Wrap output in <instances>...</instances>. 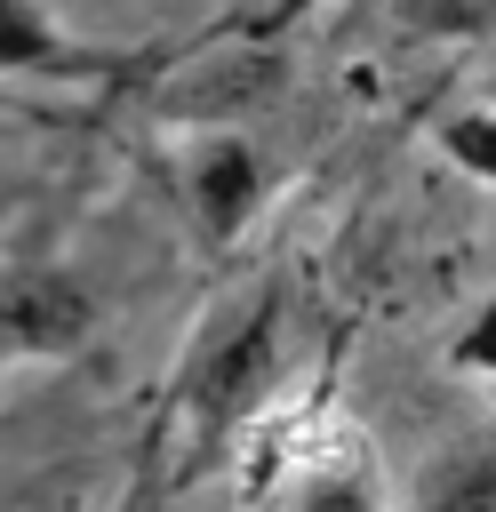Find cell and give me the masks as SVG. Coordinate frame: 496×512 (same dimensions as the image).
I'll return each mask as SVG.
<instances>
[{
	"mask_svg": "<svg viewBox=\"0 0 496 512\" xmlns=\"http://www.w3.org/2000/svg\"><path fill=\"white\" fill-rule=\"evenodd\" d=\"M176 192H184V208H192V224H200V240H240L248 224H256V208H264V152L248 144V136H232V128H216V136H200V144H184V160H176Z\"/></svg>",
	"mask_w": 496,
	"mask_h": 512,
	"instance_id": "3957f363",
	"label": "cell"
},
{
	"mask_svg": "<svg viewBox=\"0 0 496 512\" xmlns=\"http://www.w3.org/2000/svg\"><path fill=\"white\" fill-rule=\"evenodd\" d=\"M280 512H384V496H376V472L352 456V464L312 472V480L296 488V504H280Z\"/></svg>",
	"mask_w": 496,
	"mask_h": 512,
	"instance_id": "52a82bcc",
	"label": "cell"
},
{
	"mask_svg": "<svg viewBox=\"0 0 496 512\" xmlns=\"http://www.w3.org/2000/svg\"><path fill=\"white\" fill-rule=\"evenodd\" d=\"M440 160H448L456 176H472V184L496 192V104L448 112V120H440Z\"/></svg>",
	"mask_w": 496,
	"mask_h": 512,
	"instance_id": "8992f818",
	"label": "cell"
},
{
	"mask_svg": "<svg viewBox=\"0 0 496 512\" xmlns=\"http://www.w3.org/2000/svg\"><path fill=\"white\" fill-rule=\"evenodd\" d=\"M416 512H496V432L448 440L416 480Z\"/></svg>",
	"mask_w": 496,
	"mask_h": 512,
	"instance_id": "5b68a950",
	"label": "cell"
},
{
	"mask_svg": "<svg viewBox=\"0 0 496 512\" xmlns=\"http://www.w3.org/2000/svg\"><path fill=\"white\" fill-rule=\"evenodd\" d=\"M0 512H80V488H72V480H40V488H24V496L0 504Z\"/></svg>",
	"mask_w": 496,
	"mask_h": 512,
	"instance_id": "ba28073f",
	"label": "cell"
},
{
	"mask_svg": "<svg viewBox=\"0 0 496 512\" xmlns=\"http://www.w3.org/2000/svg\"><path fill=\"white\" fill-rule=\"evenodd\" d=\"M488 104H496V96H488Z\"/></svg>",
	"mask_w": 496,
	"mask_h": 512,
	"instance_id": "30bf717a",
	"label": "cell"
},
{
	"mask_svg": "<svg viewBox=\"0 0 496 512\" xmlns=\"http://www.w3.org/2000/svg\"><path fill=\"white\" fill-rule=\"evenodd\" d=\"M8 216H16V184L0 176V224H8Z\"/></svg>",
	"mask_w": 496,
	"mask_h": 512,
	"instance_id": "9c48e42d",
	"label": "cell"
},
{
	"mask_svg": "<svg viewBox=\"0 0 496 512\" xmlns=\"http://www.w3.org/2000/svg\"><path fill=\"white\" fill-rule=\"evenodd\" d=\"M120 56L88 48L48 0H0V80H104Z\"/></svg>",
	"mask_w": 496,
	"mask_h": 512,
	"instance_id": "277c9868",
	"label": "cell"
},
{
	"mask_svg": "<svg viewBox=\"0 0 496 512\" xmlns=\"http://www.w3.org/2000/svg\"><path fill=\"white\" fill-rule=\"evenodd\" d=\"M96 336V296L64 264H0V360H64Z\"/></svg>",
	"mask_w": 496,
	"mask_h": 512,
	"instance_id": "7a4b0ae2",
	"label": "cell"
},
{
	"mask_svg": "<svg viewBox=\"0 0 496 512\" xmlns=\"http://www.w3.org/2000/svg\"><path fill=\"white\" fill-rule=\"evenodd\" d=\"M272 368H280V288H256V296L224 304L208 320V336L192 344V360H184V392L176 400H184L192 432L200 440H224L264 400Z\"/></svg>",
	"mask_w": 496,
	"mask_h": 512,
	"instance_id": "6da1fadb",
	"label": "cell"
}]
</instances>
